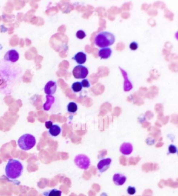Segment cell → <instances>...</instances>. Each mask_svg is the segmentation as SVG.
I'll use <instances>...</instances> for the list:
<instances>
[{"instance_id":"9c48e42d","label":"cell","mask_w":178,"mask_h":196,"mask_svg":"<svg viewBox=\"0 0 178 196\" xmlns=\"http://www.w3.org/2000/svg\"><path fill=\"white\" fill-rule=\"evenodd\" d=\"M120 70H121V72L122 75L123 77L124 78V91L125 92H128L130 91L133 88V85L131 83V81H130V80L128 78V75L127 72H125V70H123L121 67H119Z\"/></svg>"},{"instance_id":"277c9868","label":"cell","mask_w":178,"mask_h":196,"mask_svg":"<svg viewBox=\"0 0 178 196\" xmlns=\"http://www.w3.org/2000/svg\"><path fill=\"white\" fill-rule=\"evenodd\" d=\"M74 163L78 168L84 170H87L91 164L89 158L83 154L76 155L74 158Z\"/></svg>"},{"instance_id":"cb8c5ba5","label":"cell","mask_w":178,"mask_h":196,"mask_svg":"<svg viewBox=\"0 0 178 196\" xmlns=\"http://www.w3.org/2000/svg\"><path fill=\"white\" fill-rule=\"evenodd\" d=\"M53 125V122L52 121H47L45 122V126H46V128L49 129L51 128Z\"/></svg>"},{"instance_id":"6da1fadb","label":"cell","mask_w":178,"mask_h":196,"mask_svg":"<svg viewBox=\"0 0 178 196\" xmlns=\"http://www.w3.org/2000/svg\"><path fill=\"white\" fill-rule=\"evenodd\" d=\"M23 170V164L19 161L11 158L6 165V175L9 179L15 180L21 175Z\"/></svg>"},{"instance_id":"2e32d148","label":"cell","mask_w":178,"mask_h":196,"mask_svg":"<svg viewBox=\"0 0 178 196\" xmlns=\"http://www.w3.org/2000/svg\"><path fill=\"white\" fill-rule=\"evenodd\" d=\"M44 196H61L62 191L57 189H53L50 191H44L43 193Z\"/></svg>"},{"instance_id":"7a4b0ae2","label":"cell","mask_w":178,"mask_h":196,"mask_svg":"<svg viewBox=\"0 0 178 196\" xmlns=\"http://www.w3.org/2000/svg\"><path fill=\"white\" fill-rule=\"evenodd\" d=\"M115 36L111 32L102 31L99 32L95 37L94 43L95 45L101 48L108 47L115 42Z\"/></svg>"},{"instance_id":"ac0fdd59","label":"cell","mask_w":178,"mask_h":196,"mask_svg":"<svg viewBox=\"0 0 178 196\" xmlns=\"http://www.w3.org/2000/svg\"><path fill=\"white\" fill-rule=\"evenodd\" d=\"M82 86L81 82H75L73 83L72 85V90L75 93H79L82 90Z\"/></svg>"},{"instance_id":"d6986e66","label":"cell","mask_w":178,"mask_h":196,"mask_svg":"<svg viewBox=\"0 0 178 196\" xmlns=\"http://www.w3.org/2000/svg\"><path fill=\"white\" fill-rule=\"evenodd\" d=\"M86 36V34L85 32L83 30H78L76 32V37L79 39H83Z\"/></svg>"},{"instance_id":"e0dca14e","label":"cell","mask_w":178,"mask_h":196,"mask_svg":"<svg viewBox=\"0 0 178 196\" xmlns=\"http://www.w3.org/2000/svg\"><path fill=\"white\" fill-rule=\"evenodd\" d=\"M77 105L75 102H70L67 106V110L69 113H76L77 111Z\"/></svg>"},{"instance_id":"603a6c76","label":"cell","mask_w":178,"mask_h":196,"mask_svg":"<svg viewBox=\"0 0 178 196\" xmlns=\"http://www.w3.org/2000/svg\"><path fill=\"white\" fill-rule=\"evenodd\" d=\"M138 44L136 42H132L130 44V49H131V50H132V51L137 50V49H138Z\"/></svg>"},{"instance_id":"8fae6325","label":"cell","mask_w":178,"mask_h":196,"mask_svg":"<svg viewBox=\"0 0 178 196\" xmlns=\"http://www.w3.org/2000/svg\"><path fill=\"white\" fill-rule=\"evenodd\" d=\"M127 177L122 174L116 173L113 176V181L117 186H122L125 184Z\"/></svg>"},{"instance_id":"7402d4cb","label":"cell","mask_w":178,"mask_h":196,"mask_svg":"<svg viewBox=\"0 0 178 196\" xmlns=\"http://www.w3.org/2000/svg\"><path fill=\"white\" fill-rule=\"evenodd\" d=\"M81 83L82 87L89 88V87H91V85H90V83H89V81L88 80V79H83L82 81L81 82Z\"/></svg>"},{"instance_id":"3957f363","label":"cell","mask_w":178,"mask_h":196,"mask_svg":"<svg viewBox=\"0 0 178 196\" xmlns=\"http://www.w3.org/2000/svg\"><path fill=\"white\" fill-rule=\"evenodd\" d=\"M17 143L21 150L28 151L32 149L36 145V138L30 134H24L19 137Z\"/></svg>"},{"instance_id":"8992f818","label":"cell","mask_w":178,"mask_h":196,"mask_svg":"<svg viewBox=\"0 0 178 196\" xmlns=\"http://www.w3.org/2000/svg\"><path fill=\"white\" fill-rule=\"evenodd\" d=\"M19 59V53L16 50L14 49H12L8 51L4 57V60L11 63L16 62Z\"/></svg>"},{"instance_id":"ffe728a7","label":"cell","mask_w":178,"mask_h":196,"mask_svg":"<svg viewBox=\"0 0 178 196\" xmlns=\"http://www.w3.org/2000/svg\"><path fill=\"white\" fill-rule=\"evenodd\" d=\"M168 152L169 154H176L177 152V148L176 146L173 145H169Z\"/></svg>"},{"instance_id":"52a82bcc","label":"cell","mask_w":178,"mask_h":196,"mask_svg":"<svg viewBox=\"0 0 178 196\" xmlns=\"http://www.w3.org/2000/svg\"><path fill=\"white\" fill-rule=\"evenodd\" d=\"M111 162L112 160L110 158H104L101 160L97 164V169L101 173H104L108 170Z\"/></svg>"},{"instance_id":"7c38bea8","label":"cell","mask_w":178,"mask_h":196,"mask_svg":"<svg viewBox=\"0 0 178 196\" xmlns=\"http://www.w3.org/2000/svg\"><path fill=\"white\" fill-rule=\"evenodd\" d=\"M112 50L109 47L101 49L98 52V56L101 59H108L112 54Z\"/></svg>"},{"instance_id":"9a60e30c","label":"cell","mask_w":178,"mask_h":196,"mask_svg":"<svg viewBox=\"0 0 178 196\" xmlns=\"http://www.w3.org/2000/svg\"><path fill=\"white\" fill-rule=\"evenodd\" d=\"M49 134L52 137H57L61 134V128L58 125H53L49 130Z\"/></svg>"},{"instance_id":"ba28073f","label":"cell","mask_w":178,"mask_h":196,"mask_svg":"<svg viewBox=\"0 0 178 196\" xmlns=\"http://www.w3.org/2000/svg\"><path fill=\"white\" fill-rule=\"evenodd\" d=\"M57 89V83L55 81L51 80V81H48L47 83H46V86L44 88V91L46 94L52 96L53 94L55 93Z\"/></svg>"},{"instance_id":"5bb4252c","label":"cell","mask_w":178,"mask_h":196,"mask_svg":"<svg viewBox=\"0 0 178 196\" xmlns=\"http://www.w3.org/2000/svg\"><path fill=\"white\" fill-rule=\"evenodd\" d=\"M46 99H47V101L44 104L43 108L44 111H48L51 109V106L55 102V97L53 96L47 95L46 96Z\"/></svg>"},{"instance_id":"4fadbf2b","label":"cell","mask_w":178,"mask_h":196,"mask_svg":"<svg viewBox=\"0 0 178 196\" xmlns=\"http://www.w3.org/2000/svg\"><path fill=\"white\" fill-rule=\"evenodd\" d=\"M73 59L75 60L77 63L81 65V64H84L86 62V61L87 60V55L85 53H84L83 52H80L75 55Z\"/></svg>"},{"instance_id":"30bf717a","label":"cell","mask_w":178,"mask_h":196,"mask_svg":"<svg viewBox=\"0 0 178 196\" xmlns=\"http://www.w3.org/2000/svg\"><path fill=\"white\" fill-rule=\"evenodd\" d=\"M133 151V147L131 143L124 142L120 148V151L122 154L125 155H131Z\"/></svg>"},{"instance_id":"44dd1931","label":"cell","mask_w":178,"mask_h":196,"mask_svg":"<svg viewBox=\"0 0 178 196\" xmlns=\"http://www.w3.org/2000/svg\"><path fill=\"white\" fill-rule=\"evenodd\" d=\"M127 191L130 195H134L136 193V189L134 187L129 186L127 187Z\"/></svg>"},{"instance_id":"5b68a950","label":"cell","mask_w":178,"mask_h":196,"mask_svg":"<svg viewBox=\"0 0 178 196\" xmlns=\"http://www.w3.org/2000/svg\"><path fill=\"white\" fill-rule=\"evenodd\" d=\"M88 73V68L81 65L75 66L72 71L73 75L76 79H85Z\"/></svg>"}]
</instances>
